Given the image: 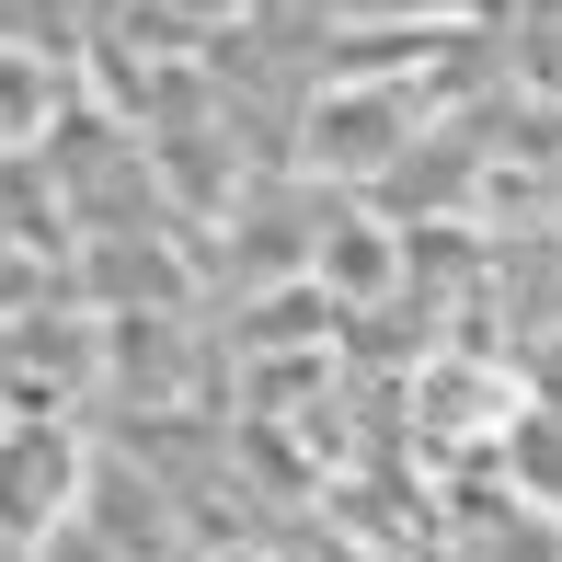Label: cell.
Instances as JSON below:
<instances>
[{
    "label": "cell",
    "mask_w": 562,
    "mask_h": 562,
    "mask_svg": "<svg viewBox=\"0 0 562 562\" xmlns=\"http://www.w3.org/2000/svg\"><path fill=\"white\" fill-rule=\"evenodd\" d=\"M81 505V459H69L58 425H12L0 437V540H46Z\"/></svg>",
    "instance_id": "1"
},
{
    "label": "cell",
    "mask_w": 562,
    "mask_h": 562,
    "mask_svg": "<svg viewBox=\"0 0 562 562\" xmlns=\"http://www.w3.org/2000/svg\"><path fill=\"white\" fill-rule=\"evenodd\" d=\"M322 265H334V288H356V299H368L379 276H391V252H379V229H368V218H345V229H334V252H322Z\"/></svg>",
    "instance_id": "2"
}]
</instances>
